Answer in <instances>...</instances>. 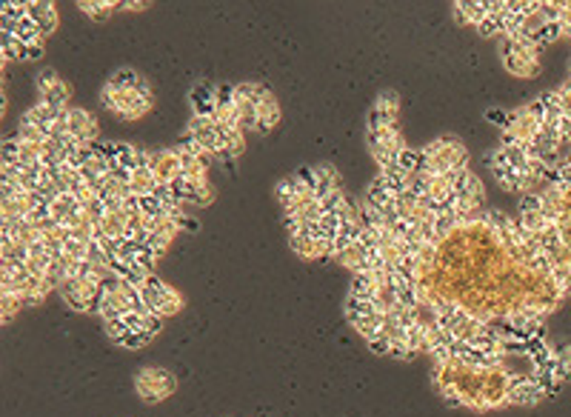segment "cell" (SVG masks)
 Returning a JSON list of instances; mask_svg holds the SVG:
<instances>
[{
    "label": "cell",
    "mask_w": 571,
    "mask_h": 417,
    "mask_svg": "<svg viewBox=\"0 0 571 417\" xmlns=\"http://www.w3.org/2000/svg\"><path fill=\"white\" fill-rule=\"evenodd\" d=\"M134 389H137V394H140L146 403H160L163 397H169V394L177 389V380L171 377V371L157 369V366H149V369H140V371H137Z\"/></svg>",
    "instance_id": "obj_1"
},
{
    "label": "cell",
    "mask_w": 571,
    "mask_h": 417,
    "mask_svg": "<svg viewBox=\"0 0 571 417\" xmlns=\"http://www.w3.org/2000/svg\"><path fill=\"white\" fill-rule=\"evenodd\" d=\"M38 100L46 103V106H55V109H69V100H72V89L66 80L58 78V72L46 69L38 75Z\"/></svg>",
    "instance_id": "obj_2"
},
{
    "label": "cell",
    "mask_w": 571,
    "mask_h": 417,
    "mask_svg": "<svg viewBox=\"0 0 571 417\" xmlns=\"http://www.w3.org/2000/svg\"><path fill=\"white\" fill-rule=\"evenodd\" d=\"M186 134H192L209 154H215V157L223 154V129H220L212 117H198V115H192Z\"/></svg>",
    "instance_id": "obj_3"
},
{
    "label": "cell",
    "mask_w": 571,
    "mask_h": 417,
    "mask_svg": "<svg viewBox=\"0 0 571 417\" xmlns=\"http://www.w3.org/2000/svg\"><path fill=\"white\" fill-rule=\"evenodd\" d=\"M63 120H66V129H69V134L75 140H80L83 146H95L97 143V117L92 112L69 106L66 115H63Z\"/></svg>",
    "instance_id": "obj_4"
},
{
    "label": "cell",
    "mask_w": 571,
    "mask_h": 417,
    "mask_svg": "<svg viewBox=\"0 0 571 417\" xmlns=\"http://www.w3.org/2000/svg\"><path fill=\"white\" fill-rule=\"evenodd\" d=\"M151 171H154V177H157L163 186H171V183L180 180V174H183L180 154H177L174 149H160V152H154Z\"/></svg>",
    "instance_id": "obj_5"
},
{
    "label": "cell",
    "mask_w": 571,
    "mask_h": 417,
    "mask_svg": "<svg viewBox=\"0 0 571 417\" xmlns=\"http://www.w3.org/2000/svg\"><path fill=\"white\" fill-rule=\"evenodd\" d=\"M255 106H257V129L255 132H260V134H266V132H272L274 126H277V120H280V106H277V97L263 86V92L257 95V100H255Z\"/></svg>",
    "instance_id": "obj_6"
},
{
    "label": "cell",
    "mask_w": 571,
    "mask_h": 417,
    "mask_svg": "<svg viewBox=\"0 0 571 417\" xmlns=\"http://www.w3.org/2000/svg\"><path fill=\"white\" fill-rule=\"evenodd\" d=\"M188 100H192V112L198 117H215V112H218V89L215 86H195Z\"/></svg>",
    "instance_id": "obj_7"
},
{
    "label": "cell",
    "mask_w": 571,
    "mask_h": 417,
    "mask_svg": "<svg viewBox=\"0 0 571 417\" xmlns=\"http://www.w3.org/2000/svg\"><path fill=\"white\" fill-rule=\"evenodd\" d=\"M274 194H277V200H280V206H283V212H289V208H294L306 194H314V191H309L297 177H286V180L277 183Z\"/></svg>",
    "instance_id": "obj_8"
},
{
    "label": "cell",
    "mask_w": 571,
    "mask_h": 417,
    "mask_svg": "<svg viewBox=\"0 0 571 417\" xmlns=\"http://www.w3.org/2000/svg\"><path fill=\"white\" fill-rule=\"evenodd\" d=\"M454 9V21L460 23V26H480L489 15H486V9H483V0L477 4V0H457V4L452 6Z\"/></svg>",
    "instance_id": "obj_9"
},
{
    "label": "cell",
    "mask_w": 571,
    "mask_h": 417,
    "mask_svg": "<svg viewBox=\"0 0 571 417\" xmlns=\"http://www.w3.org/2000/svg\"><path fill=\"white\" fill-rule=\"evenodd\" d=\"M29 18L43 29L46 38L58 29V9H55V4H49V0H35V4H29Z\"/></svg>",
    "instance_id": "obj_10"
},
{
    "label": "cell",
    "mask_w": 571,
    "mask_h": 417,
    "mask_svg": "<svg viewBox=\"0 0 571 417\" xmlns=\"http://www.w3.org/2000/svg\"><path fill=\"white\" fill-rule=\"evenodd\" d=\"M540 55H506L503 66L514 75V78H534L540 72Z\"/></svg>",
    "instance_id": "obj_11"
},
{
    "label": "cell",
    "mask_w": 571,
    "mask_h": 417,
    "mask_svg": "<svg viewBox=\"0 0 571 417\" xmlns=\"http://www.w3.org/2000/svg\"><path fill=\"white\" fill-rule=\"evenodd\" d=\"M246 129L243 126H232V129H223V154L218 160H232V157H240L243 149H246Z\"/></svg>",
    "instance_id": "obj_12"
},
{
    "label": "cell",
    "mask_w": 571,
    "mask_h": 417,
    "mask_svg": "<svg viewBox=\"0 0 571 417\" xmlns=\"http://www.w3.org/2000/svg\"><path fill=\"white\" fill-rule=\"evenodd\" d=\"M160 186V180L154 177L151 169H134L132 171V180H129V191L134 197H146V194H154Z\"/></svg>",
    "instance_id": "obj_13"
},
{
    "label": "cell",
    "mask_w": 571,
    "mask_h": 417,
    "mask_svg": "<svg viewBox=\"0 0 571 417\" xmlns=\"http://www.w3.org/2000/svg\"><path fill=\"white\" fill-rule=\"evenodd\" d=\"M15 38L21 41V46H43L46 43V35H43V29L32 21V18H26V21H21L18 26H15Z\"/></svg>",
    "instance_id": "obj_14"
},
{
    "label": "cell",
    "mask_w": 571,
    "mask_h": 417,
    "mask_svg": "<svg viewBox=\"0 0 571 417\" xmlns=\"http://www.w3.org/2000/svg\"><path fill=\"white\" fill-rule=\"evenodd\" d=\"M314 171H317V197H326V194H331V191H337V189H343V183H340V174H337V169L334 166H314Z\"/></svg>",
    "instance_id": "obj_15"
},
{
    "label": "cell",
    "mask_w": 571,
    "mask_h": 417,
    "mask_svg": "<svg viewBox=\"0 0 571 417\" xmlns=\"http://www.w3.org/2000/svg\"><path fill=\"white\" fill-rule=\"evenodd\" d=\"M78 9L80 12H86L92 21H106L114 9H120V4H117V0H80V4H78Z\"/></svg>",
    "instance_id": "obj_16"
},
{
    "label": "cell",
    "mask_w": 571,
    "mask_h": 417,
    "mask_svg": "<svg viewBox=\"0 0 571 417\" xmlns=\"http://www.w3.org/2000/svg\"><path fill=\"white\" fill-rule=\"evenodd\" d=\"M395 200V194L389 191V186L383 183V177L377 174V180L368 186V191H365V200L363 203H368V206H374V208H383V206H389Z\"/></svg>",
    "instance_id": "obj_17"
},
{
    "label": "cell",
    "mask_w": 571,
    "mask_h": 417,
    "mask_svg": "<svg viewBox=\"0 0 571 417\" xmlns=\"http://www.w3.org/2000/svg\"><path fill=\"white\" fill-rule=\"evenodd\" d=\"M140 83H143V78H140L134 69L123 66V69H117V72L109 78V83H106V86H112V89H120V92H134Z\"/></svg>",
    "instance_id": "obj_18"
},
{
    "label": "cell",
    "mask_w": 571,
    "mask_h": 417,
    "mask_svg": "<svg viewBox=\"0 0 571 417\" xmlns=\"http://www.w3.org/2000/svg\"><path fill=\"white\" fill-rule=\"evenodd\" d=\"M129 100H132V92H120V89H112V86L103 89V106L117 117H123V112L129 109Z\"/></svg>",
    "instance_id": "obj_19"
},
{
    "label": "cell",
    "mask_w": 571,
    "mask_h": 417,
    "mask_svg": "<svg viewBox=\"0 0 571 417\" xmlns=\"http://www.w3.org/2000/svg\"><path fill=\"white\" fill-rule=\"evenodd\" d=\"M180 309H183V295H180L177 289L166 286V292H163V297H160V303H157V312H154V315H160V317L166 320V317L177 315Z\"/></svg>",
    "instance_id": "obj_20"
},
{
    "label": "cell",
    "mask_w": 571,
    "mask_h": 417,
    "mask_svg": "<svg viewBox=\"0 0 571 417\" xmlns=\"http://www.w3.org/2000/svg\"><path fill=\"white\" fill-rule=\"evenodd\" d=\"M151 103H154V97H146V95H137V92H132L129 109L123 112V117H120V120H140V117H146V115L151 112Z\"/></svg>",
    "instance_id": "obj_21"
},
{
    "label": "cell",
    "mask_w": 571,
    "mask_h": 417,
    "mask_svg": "<svg viewBox=\"0 0 571 417\" xmlns=\"http://www.w3.org/2000/svg\"><path fill=\"white\" fill-rule=\"evenodd\" d=\"M397 166H400L403 171H409V174H417V171L423 169V152H417V149H403L400 157H397Z\"/></svg>",
    "instance_id": "obj_22"
},
{
    "label": "cell",
    "mask_w": 571,
    "mask_h": 417,
    "mask_svg": "<svg viewBox=\"0 0 571 417\" xmlns=\"http://www.w3.org/2000/svg\"><path fill=\"white\" fill-rule=\"evenodd\" d=\"M554 371H557V377H560L562 383H568V380H571V346H560Z\"/></svg>",
    "instance_id": "obj_23"
},
{
    "label": "cell",
    "mask_w": 571,
    "mask_h": 417,
    "mask_svg": "<svg viewBox=\"0 0 571 417\" xmlns=\"http://www.w3.org/2000/svg\"><path fill=\"white\" fill-rule=\"evenodd\" d=\"M374 109L380 112H392V115H400V97L395 92H380L377 100H374Z\"/></svg>",
    "instance_id": "obj_24"
},
{
    "label": "cell",
    "mask_w": 571,
    "mask_h": 417,
    "mask_svg": "<svg viewBox=\"0 0 571 417\" xmlns=\"http://www.w3.org/2000/svg\"><path fill=\"white\" fill-rule=\"evenodd\" d=\"M0 300H4V323H9V320L26 306L21 295H0Z\"/></svg>",
    "instance_id": "obj_25"
},
{
    "label": "cell",
    "mask_w": 571,
    "mask_h": 417,
    "mask_svg": "<svg viewBox=\"0 0 571 417\" xmlns=\"http://www.w3.org/2000/svg\"><path fill=\"white\" fill-rule=\"evenodd\" d=\"M477 35H483V38H503V18L489 15V18L477 26Z\"/></svg>",
    "instance_id": "obj_26"
},
{
    "label": "cell",
    "mask_w": 571,
    "mask_h": 417,
    "mask_svg": "<svg viewBox=\"0 0 571 417\" xmlns=\"http://www.w3.org/2000/svg\"><path fill=\"white\" fill-rule=\"evenodd\" d=\"M543 212V197L540 194H523L520 197V215H537Z\"/></svg>",
    "instance_id": "obj_27"
},
{
    "label": "cell",
    "mask_w": 571,
    "mask_h": 417,
    "mask_svg": "<svg viewBox=\"0 0 571 417\" xmlns=\"http://www.w3.org/2000/svg\"><path fill=\"white\" fill-rule=\"evenodd\" d=\"M4 163H21V140L18 137L4 140Z\"/></svg>",
    "instance_id": "obj_28"
},
{
    "label": "cell",
    "mask_w": 571,
    "mask_h": 417,
    "mask_svg": "<svg viewBox=\"0 0 571 417\" xmlns=\"http://www.w3.org/2000/svg\"><path fill=\"white\" fill-rule=\"evenodd\" d=\"M294 177H297V180H300V183H303V186H306L309 191H317V171H314V169L303 166V169H300V171H297Z\"/></svg>",
    "instance_id": "obj_29"
},
{
    "label": "cell",
    "mask_w": 571,
    "mask_h": 417,
    "mask_svg": "<svg viewBox=\"0 0 571 417\" xmlns=\"http://www.w3.org/2000/svg\"><path fill=\"white\" fill-rule=\"evenodd\" d=\"M365 346H368V352H374V354H389V352H392V340L383 337V334H377V337L368 340Z\"/></svg>",
    "instance_id": "obj_30"
},
{
    "label": "cell",
    "mask_w": 571,
    "mask_h": 417,
    "mask_svg": "<svg viewBox=\"0 0 571 417\" xmlns=\"http://www.w3.org/2000/svg\"><path fill=\"white\" fill-rule=\"evenodd\" d=\"M486 120H489V123H497V126H500V129L506 132V129H508V120H511V112H500V109H489V112H486Z\"/></svg>",
    "instance_id": "obj_31"
},
{
    "label": "cell",
    "mask_w": 571,
    "mask_h": 417,
    "mask_svg": "<svg viewBox=\"0 0 571 417\" xmlns=\"http://www.w3.org/2000/svg\"><path fill=\"white\" fill-rule=\"evenodd\" d=\"M389 357H395V360H412V357H417V354L409 349V343H406V340H400V343H392V352H389Z\"/></svg>",
    "instance_id": "obj_32"
},
{
    "label": "cell",
    "mask_w": 571,
    "mask_h": 417,
    "mask_svg": "<svg viewBox=\"0 0 571 417\" xmlns=\"http://www.w3.org/2000/svg\"><path fill=\"white\" fill-rule=\"evenodd\" d=\"M557 95H560V100H562V112H565V117H571V78L557 89Z\"/></svg>",
    "instance_id": "obj_33"
},
{
    "label": "cell",
    "mask_w": 571,
    "mask_h": 417,
    "mask_svg": "<svg viewBox=\"0 0 571 417\" xmlns=\"http://www.w3.org/2000/svg\"><path fill=\"white\" fill-rule=\"evenodd\" d=\"M149 4H143V0H132V4H120V9H146Z\"/></svg>",
    "instance_id": "obj_34"
}]
</instances>
